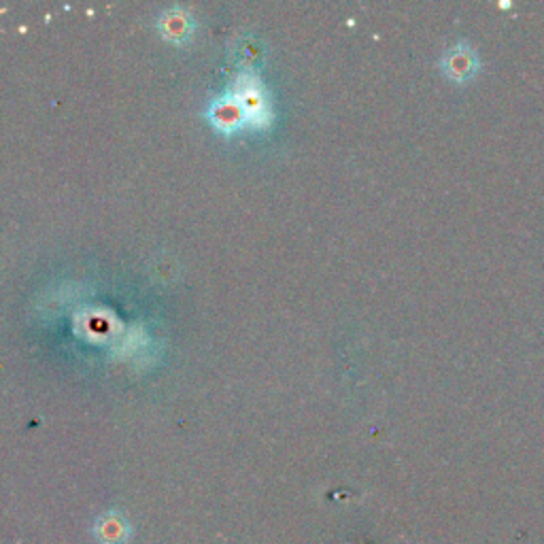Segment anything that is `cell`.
<instances>
[{
	"label": "cell",
	"mask_w": 544,
	"mask_h": 544,
	"mask_svg": "<svg viewBox=\"0 0 544 544\" xmlns=\"http://www.w3.org/2000/svg\"><path fill=\"white\" fill-rule=\"evenodd\" d=\"M440 64L447 77L455 81H466L479 71V56H476V51L466 43H459L442 56Z\"/></svg>",
	"instance_id": "cell-2"
},
{
	"label": "cell",
	"mask_w": 544,
	"mask_h": 544,
	"mask_svg": "<svg viewBox=\"0 0 544 544\" xmlns=\"http://www.w3.org/2000/svg\"><path fill=\"white\" fill-rule=\"evenodd\" d=\"M209 117L221 132H236L238 128H243L247 124L245 115L232 94L213 100L209 107Z\"/></svg>",
	"instance_id": "cell-3"
},
{
	"label": "cell",
	"mask_w": 544,
	"mask_h": 544,
	"mask_svg": "<svg viewBox=\"0 0 544 544\" xmlns=\"http://www.w3.org/2000/svg\"><path fill=\"white\" fill-rule=\"evenodd\" d=\"M230 94L238 102V107H241L247 124L264 126L270 122L272 111H270L266 90H264L260 77L251 73L249 68L234 79Z\"/></svg>",
	"instance_id": "cell-1"
}]
</instances>
